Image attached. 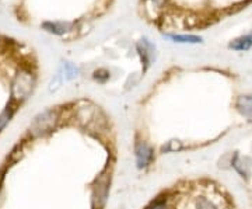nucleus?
Instances as JSON below:
<instances>
[{
	"mask_svg": "<svg viewBox=\"0 0 252 209\" xmlns=\"http://www.w3.org/2000/svg\"><path fill=\"white\" fill-rule=\"evenodd\" d=\"M36 84V77L34 73L27 68H21L13 82H11V96L16 101H21L28 99V96L34 91Z\"/></svg>",
	"mask_w": 252,
	"mask_h": 209,
	"instance_id": "obj_1",
	"label": "nucleus"
},
{
	"mask_svg": "<svg viewBox=\"0 0 252 209\" xmlns=\"http://www.w3.org/2000/svg\"><path fill=\"white\" fill-rule=\"evenodd\" d=\"M56 117H58V114H56L55 109H48L45 112L39 114L31 122V125H30V134L32 137L36 138L39 137V135H42V134H45V132H48L49 129L54 128L55 122H56Z\"/></svg>",
	"mask_w": 252,
	"mask_h": 209,
	"instance_id": "obj_2",
	"label": "nucleus"
},
{
	"mask_svg": "<svg viewBox=\"0 0 252 209\" xmlns=\"http://www.w3.org/2000/svg\"><path fill=\"white\" fill-rule=\"evenodd\" d=\"M108 190H109V178L108 177H101L97 185L94 187L93 190V207L94 208H101L108 197Z\"/></svg>",
	"mask_w": 252,
	"mask_h": 209,
	"instance_id": "obj_3",
	"label": "nucleus"
},
{
	"mask_svg": "<svg viewBox=\"0 0 252 209\" xmlns=\"http://www.w3.org/2000/svg\"><path fill=\"white\" fill-rule=\"evenodd\" d=\"M135 153L136 160H137V167H140V169L150 163V160H152V157H153V150H152V147L147 145V143H144V142L136 143Z\"/></svg>",
	"mask_w": 252,
	"mask_h": 209,
	"instance_id": "obj_4",
	"label": "nucleus"
},
{
	"mask_svg": "<svg viewBox=\"0 0 252 209\" xmlns=\"http://www.w3.org/2000/svg\"><path fill=\"white\" fill-rule=\"evenodd\" d=\"M42 27L45 28L46 31L52 33L55 35H63L64 33H67L69 30H72V23H59V21H46L42 24Z\"/></svg>",
	"mask_w": 252,
	"mask_h": 209,
	"instance_id": "obj_5",
	"label": "nucleus"
},
{
	"mask_svg": "<svg viewBox=\"0 0 252 209\" xmlns=\"http://www.w3.org/2000/svg\"><path fill=\"white\" fill-rule=\"evenodd\" d=\"M237 108L245 118L252 122V96H243L237 101Z\"/></svg>",
	"mask_w": 252,
	"mask_h": 209,
	"instance_id": "obj_6",
	"label": "nucleus"
},
{
	"mask_svg": "<svg viewBox=\"0 0 252 209\" xmlns=\"http://www.w3.org/2000/svg\"><path fill=\"white\" fill-rule=\"evenodd\" d=\"M230 48L234 49V51H248L252 48V33L247 34V35L240 36L234 39L231 44H230Z\"/></svg>",
	"mask_w": 252,
	"mask_h": 209,
	"instance_id": "obj_7",
	"label": "nucleus"
},
{
	"mask_svg": "<svg viewBox=\"0 0 252 209\" xmlns=\"http://www.w3.org/2000/svg\"><path fill=\"white\" fill-rule=\"evenodd\" d=\"M167 38H170L172 42H178V44H199L202 42V38L198 35H181V34H165Z\"/></svg>",
	"mask_w": 252,
	"mask_h": 209,
	"instance_id": "obj_8",
	"label": "nucleus"
},
{
	"mask_svg": "<svg viewBox=\"0 0 252 209\" xmlns=\"http://www.w3.org/2000/svg\"><path fill=\"white\" fill-rule=\"evenodd\" d=\"M13 114H14V108H11V107H7L0 114V132L6 128V125L10 122V119L13 118Z\"/></svg>",
	"mask_w": 252,
	"mask_h": 209,
	"instance_id": "obj_9",
	"label": "nucleus"
},
{
	"mask_svg": "<svg viewBox=\"0 0 252 209\" xmlns=\"http://www.w3.org/2000/svg\"><path fill=\"white\" fill-rule=\"evenodd\" d=\"M146 209H167V201H156V202H153L150 207H147Z\"/></svg>",
	"mask_w": 252,
	"mask_h": 209,
	"instance_id": "obj_10",
	"label": "nucleus"
},
{
	"mask_svg": "<svg viewBox=\"0 0 252 209\" xmlns=\"http://www.w3.org/2000/svg\"><path fill=\"white\" fill-rule=\"evenodd\" d=\"M198 209H215L207 201L202 200L200 202H198Z\"/></svg>",
	"mask_w": 252,
	"mask_h": 209,
	"instance_id": "obj_11",
	"label": "nucleus"
},
{
	"mask_svg": "<svg viewBox=\"0 0 252 209\" xmlns=\"http://www.w3.org/2000/svg\"><path fill=\"white\" fill-rule=\"evenodd\" d=\"M150 1L153 3L154 6H157V7H164L165 3H167V0H150Z\"/></svg>",
	"mask_w": 252,
	"mask_h": 209,
	"instance_id": "obj_12",
	"label": "nucleus"
},
{
	"mask_svg": "<svg viewBox=\"0 0 252 209\" xmlns=\"http://www.w3.org/2000/svg\"><path fill=\"white\" fill-rule=\"evenodd\" d=\"M248 1H252V0H248Z\"/></svg>",
	"mask_w": 252,
	"mask_h": 209,
	"instance_id": "obj_13",
	"label": "nucleus"
}]
</instances>
